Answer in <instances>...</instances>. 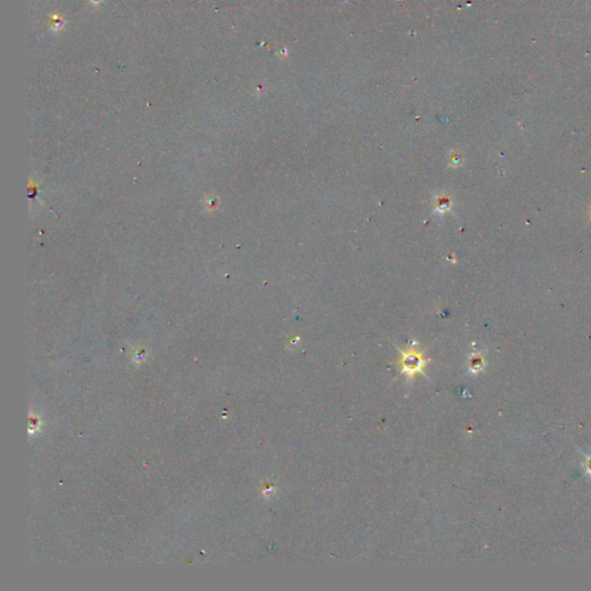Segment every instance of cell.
Masks as SVG:
<instances>
[{
	"label": "cell",
	"instance_id": "2",
	"mask_svg": "<svg viewBox=\"0 0 591 591\" xmlns=\"http://www.w3.org/2000/svg\"><path fill=\"white\" fill-rule=\"evenodd\" d=\"M103 2H104V0H89L90 5L93 6V7H97L99 5V4L103 3Z\"/></svg>",
	"mask_w": 591,
	"mask_h": 591
},
{
	"label": "cell",
	"instance_id": "1",
	"mask_svg": "<svg viewBox=\"0 0 591 591\" xmlns=\"http://www.w3.org/2000/svg\"><path fill=\"white\" fill-rule=\"evenodd\" d=\"M66 25H67V21L62 17V15L52 14L50 17V27H51V30H52L53 33H59V31L63 30L64 28H65Z\"/></svg>",
	"mask_w": 591,
	"mask_h": 591
}]
</instances>
